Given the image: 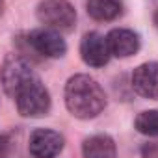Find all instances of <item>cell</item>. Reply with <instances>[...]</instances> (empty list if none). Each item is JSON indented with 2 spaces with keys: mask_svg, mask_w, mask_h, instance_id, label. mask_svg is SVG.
Returning a JSON list of instances; mask_svg holds the SVG:
<instances>
[{
  "mask_svg": "<svg viewBox=\"0 0 158 158\" xmlns=\"http://www.w3.org/2000/svg\"><path fill=\"white\" fill-rule=\"evenodd\" d=\"M65 106L78 119H93L106 108L104 89L95 78L74 74L65 84Z\"/></svg>",
  "mask_w": 158,
  "mask_h": 158,
  "instance_id": "obj_1",
  "label": "cell"
},
{
  "mask_svg": "<svg viewBox=\"0 0 158 158\" xmlns=\"http://www.w3.org/2000/svg\"><path fill=\"white\" fill-rule=\"evenodd\" d=\"M11 99L15 101L17 110L23 117H43L50 110V93L37 73L17 88Z\"/></svg>",
  "mask_w": 158,
  "mask_h": 158,
  "instance_id": "obj_2",
  "label": "cell"
},
{
  "mask_svg": "<svg viewBox=\"0 0 158 158\" xmlns=\"http://www.w3.org/2000/svg\"><path fill=\"white\" fill-rule=\"evenodd\" d=\"M35 13L39 23L54 32H71L76 24V11L69 0H41Z\"/></svg>",
  "mask_w": 158,
  "mask_h": 158,
  "instance_id": "obj_3",
  "label": "cell"
},
{
  "mask_svg": "<svg viewBox=\"0 0 158 158\" xmlns=\"http://www.w3.org/2000/svg\"><path fill=\"white\" fill-rule=\"evenodd\" d=\"M28 45L45 58H61L67 52V45L60 32L48 30V28H37L32 30L26 37Z\"/></svg>",
  "mask_w": 158,
  "mask_h": 158,
  "instance_id": "obj_4",
  "label": "cell"
},
{
  "mask_svg": "<svg viewBox=\"0 0 158 158\" xmlns=\"http://www.w3.org/2000/svg\"><path fill=\"white\" fill-rule=\"evenodd\" d=\"M63 143L65 139L60 132L50 128H35L30 134L28 149H30V154L35 158H54L61 152Z\"/></svg>",
  "mask_w": 158,
  "mask_h": 158,
  "instance_id": "obj_5",
  "label": "cell"
},
{
  "mask_svg": "<svg viewBox=\"0 0 158 158\" xmlns=\"http://www.w3.org/2000/svg\"><path fill=\"white\" fill-rule=\"evenodd\" d=\"M80 56L84 63H88L89 67H104L110 60L106 37L97 32L86 34L80 41Z\"/></svg>",
  "mask_w": 158,
  "mask_h": 158,
  "instance_id": "obj_6",
  "label": "cell"
},
{
  "mask_svg": "<svg viewBox=\"0 0 158 158\" xmlns=\"http://www.w3.org/2000/svg\"><path fill=\"white\" fill-rule=\"evenodd\" d=\"M132 88L145 99H158V61H147L134 69Z\"/></svg>",
  "mask_w": 158,
  "mask_h": 158,
  "instance_id": "obj_7",
  "label": "cell"
},
{
  "mask_svg": "<svg viewBox=\"0 0 158 158\" xmlns=\"http://www.w3.org/2000/svg\"><path fill=\"white\" fill-rule=\"evenodd\" d=\"M106 43H108L110 56H115V58L134 56L139 50V45H141L139 35L134 30H128V28H114L106 35Z\"/></svg>",
  "mask_w": 158,
  "mask_h": 158,
  "instance_id": "obj_8",
  "label": "cell"
},
{
  "mask_svg": "<svg viewBox=\"0 0 158 158\" xmlns=\"http://www.w3.org/2000/svg\"><path fill=\"white\" fill-rule=\"evenodd\" d=\"M84 158H117L115 141L106 134H95L82 143Z\"/></svg>",
  "mask_w": 158,
  "mask_h": 158,
  "instance_id": "obj_9",
  "label": "cell"
},
{
  "mask_svg": "<svg viewBox=\"0 0 158 158\" xmlns=\"http://www.w3.org/2000/svg\"><path fill=\"white\" fill-rule=\"evenodd\" d=\"M86 10L95 21L106 23L117 19L123 13V2L121 0H88Z\"/></svg>",
  "mask_w": 158,
  "mask_h": 158,
  "instance_id": "obj_10",
  "label": "cell"
},
{
  "mask_svg": "<svg viewBox=\"0 0 158 158\" xmlns=\"http://www.w3.org/2000/svg\"><path fill=\"white\" fill-rule=\"evenodd\" d=\"M134 127L139 134H145V136H156L158 138V110H147V112H141L136 121H134Z\"/></svg>",
  "mask_w": 158,
  "mask_h": 158,
  "instance_id": "obj_11",
  "label": "cell"
},
{
  "mask_svg": "<svg viewBox=\"0 0 158 158\" xmlns=\"http://www.w3.org/2000/svg\"><path fill=\"white\" fill-rule=\"evenodd\" d=\"M8 149H10V139H8V136H2V134H0V158L6 156Z\"/></svg>",
  "mask_w": 158,
  "mask_h": 158,
  "instance_id": "obj_12",
  "label": "cell"
},
{
  "mask_svg": "<svg viewBox=\"0 0 158 158\" xmlns=\"http://www.w3.org/2000/svg\"><path fill=\"white\" fill-rule=\"evenodd\" d=\"M154 24H156V28H158V10H156V13H154Z\"/></svg>",
  "mask_w": 158,
  "mask_h": 158,
  "instance_id": "obj_13",
  "label": "cell"
},
{
  "mask_svg": "<svg viewBox=\"0 0 158 158\" xmlns=\"http://www.w3.org/2000/svg\"><path fill=\"white\" fill-rule=\"evenodd\" d=\"M2 8H4V6H2V0H0V15H2V11H4Z\"/></svg>",
  "mask_w": 158,
  "mask_h": 158,
  "instance_id": "obj_14",
  "label": "cell"
}]
</instances>
